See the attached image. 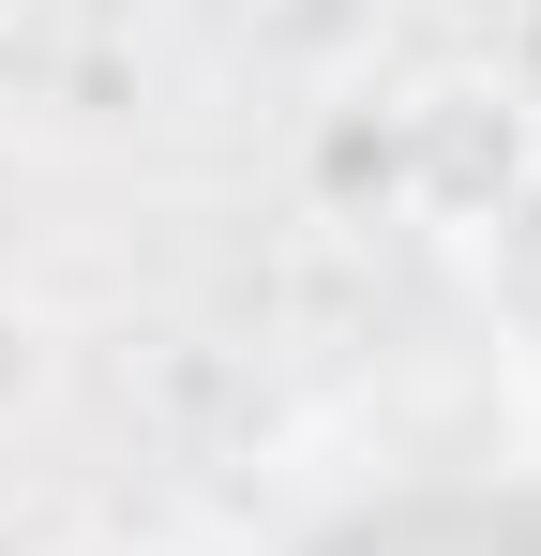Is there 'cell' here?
I'll return each mask as SVG.
<instances>
[{"label": "cell", "instance_id": "cell-2", "mask_svg": "<svg viewBox=\"0 0 541 556\" xmlns=\"http://www.w3.org/2000/svg\"><path fill=\"white\" fill-rule=\"evenodd\" d=\"M496 271H512V316L541 331V181L512 195V211H496Z\"/></svg>", "mask_w": 541, "mask_h": 556}, {"label": "cell", "instance_id": "cell-3", "mask_svg": "<svg viewBox=\"0 0 541 556\" xmlns=\"http://www.w3.org/2000/svg\"><path fill=\"white\" fill-rule=\"evenodd\" d=\"M512 76H527V105H541V0L512 15Z\"/></svg>", "mask_w": 541, "mask_h": 556}, {"label": "cell", "instance_id": "cell-1", "mask_svg": "<svg viewBox=\"0 0 541 556\" xmlns=\"http://www.w3.org/2000/svg\"><path fill=\"white\" fill-rule=\"evenodd\" d=\"M406 136H422V211H451V226H496L541 181L527 166V91H422Z\"/></svg>", "mask_w": 541, "mask_h": 556}]
</instances>
